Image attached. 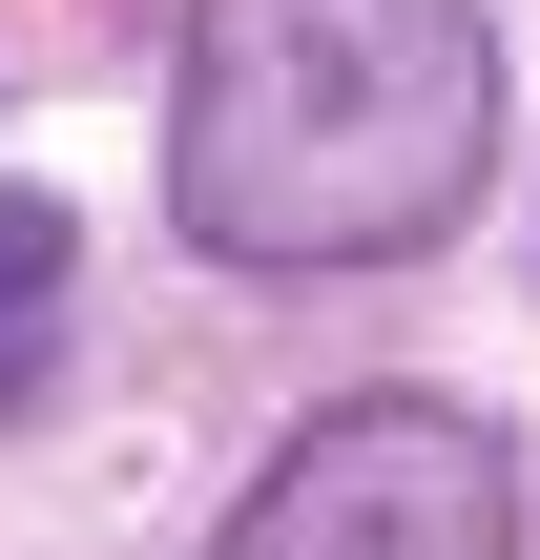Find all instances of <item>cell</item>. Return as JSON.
Returning <instances> with one entry per match:
<instances>
[{
    "label": "cell",
    "instance_id": "obj_1",
    "mask_svg": "<svg viewBox=\"0 0 540 560\" xmlns=\"http://www.w3.org/2000/svg\"><path fill=\"white\" fill-rule=\"evenodd\" d=\"M499 166L479 0H187L166 62V208L229 270H395Z\"/></svg>",
    "mask_w": 540,
    "mask_h": 560
},
{
    "label": "cell",
    "instance_id": "obj_2",
    "mask_svg": "<svg viewBox=\"0 0 540 560\" xmlns=\"http://www.w3.org/2000/svg\"><path fill=\"white\" fill-rule=\"evenodd\" d=\"M208 560H520V457L458 395H333L208 520Z\"/></svg>",
    "mask_w": 540,
    "mask_h": 560
},
{
    "label": "cell",
    "instance_id": "obj_3",
    "mask_svg": "<svg viewBox=\"0 0 540 560\" xmlns=\"http://www.w3.org/2000/svg\"><path fill=\"white\" fill-rule=\"evenodd\" d=\"M62 291H83V229H62L42 187H0V416H42V374H62Z\"/></svg>",
    "mask_w": 540,
    "mask_h": 560
}]
</instances>
